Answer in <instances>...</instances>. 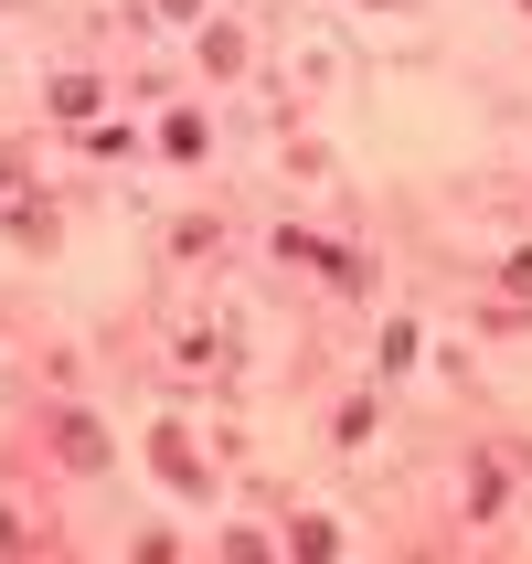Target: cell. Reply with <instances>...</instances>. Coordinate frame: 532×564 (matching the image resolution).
Returning <instances> with one entry per match:
<instances>
[{
    "instance_id": "cell-1",
    "label": "cell",
    "mask_w": 532,
    "mask_h": 564,
    "mask_svg": "<svg viewBox=\"0 0 532 564\" xmlns=\"http://www.w3.org/2000/svg\"><path fill=\"white\" fill-rule=\"evenodd\" d=\"M160 11H192V0H160Z\"/></svg>"
}]
</instances>
